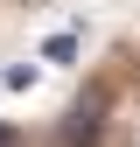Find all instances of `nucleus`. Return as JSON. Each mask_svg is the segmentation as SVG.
Returning <instances> with one entry per match:
<instances>
[{
  "instance_id": "f03ea898",
  "label": "nucleus",
  "mask_w": 140,
  "mask_h": 147,
  "mask_svg": "<svg viewBox=\"0 0 140 147\" xmlns=\"http://www.w3.org/2000/svg\"><path fill=\"white\" fill-rule=\"evenodd\" d=\"M0 147H7V133H0Z\"/></svg>"
},
{
  "instance_id": "f257e3e1",
  "label": "nucleus",
  "mask_w": 140,
  "mask_h": 147,
  "mask_svg": "<svg viewBox=\"0 0 140 147\" xmlns=\"http://www.w3.org/2000/svg\"><path fill=\"white\" fill-rule=\"evenodd\" d=\"M70 56H77V35H49L42 42V63H70Z\"/></svg>"
}]
</instances>
